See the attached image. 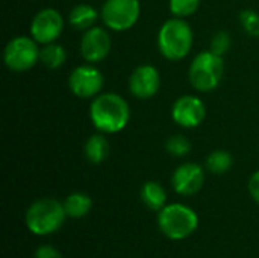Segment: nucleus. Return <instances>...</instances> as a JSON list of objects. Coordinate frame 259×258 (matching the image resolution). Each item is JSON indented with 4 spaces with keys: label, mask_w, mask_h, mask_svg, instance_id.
Wrapping results in <instances>:
<instances>
[{
    "label": "nucleus",
    "mask_w": 259,
    "mask_h": 258,
    "mask_svg": "<svg viewBox=\"0 0 259 258\" xmlns=\"http://www.w3.org/2000/svg\"><path fill=\"white\" fill-rule=\"evenodd\" d=\"M93 126L103 134L123 131L131 120L129 103L117 93H103L93 99L90 105Z\"/></svg>",
    "instance_id": "1"
},
{
    "label": "nucleus",
    "mask_w": 259,
    "mask_h": 258,
    "mask_svg": "<svg viewBox=\"0 0 259 258\" xmlns=\"http://www.w3.org/2000/svg\"><path fill=\"white\" fill-rule=\"evenodd\" d=\"M194 33L185 18H168L158 32V47L168 61L184 59L193 49Z\"/></svg>",
    "instance_id": "2"
},
{
    "label": "nucleus",
    "mask_w": 259,
    "mask_h": 258,
    "mask_svg": "<svg viewBox=\"0 0 259 258\" xmlns=\"http://www.w3.org/2000/svg\"><path fill=\"white\" fill-rule=\"evenodd\" d=\"M67 213L64 204L55 198H41L33 201L26 214L27 230L35 236H49L56 233L65 222Z\"/></svg>",
    "instance_id": "3"
},
{
    "label": "nucleus",
    "mask_w": 259,
    "mask_h": 258,
    "mask_svg": "<svg viewBox=\"0 0 259 258\" xmlns=\"http://www.w3.org/2000/svg\"><path fill=\"white\" fill-rule=\"evenodd\" d=\"M158 227L167 239L173 242L185 240L199 228V216L188 205L167 204L158 211Z\"/></svg>",
    "instance_id": "4"
},
{
    "label": "nucleus",
    "mask_w": 259,
    "mask_h": 258,
    "mask_svg": "<svg viewBox=\"0 0 259 258\" xmlns=\"http://www.w3.org/2000/svg\"><path fill=\"white\" fill-rule=\"evenodd\" d=\"M225 73V61L223 56L215 55L211 50L200 52L194 56L193 62L188 68V79L194 90L200 93L214 91Z\"/></svg>",
    "instance_id": "5"
},
{
    "label": "nucleus",
    "mask_w": 259,
    "mask_h": 258,
    "mask_svg": "<svg viewBox=\"0 0 259 258\" xmlns=\"http://www.w3.org/2000/svg\"><path fill=\"white\" fill-rule=\"evenodd\" d=\"M141 14L140 0H105L100 17L105 26L115 32L132 29Z\"/></svg>",
    "instance_id": "6"
},
{
    "label": "nucleus",
    "mask_w": 259,
    "mask_h": 258,
    "mask_svg": "<svg viewBox=\"0 0 259 258\" xmlns=\"http://www.w3.org/2000/svg\"><path fill=\"white\" fill-rule=\"evenodd\" d=\"M39 47L32 36L20 35L12 38L3 52L5 65L15 73L30 70L39 61Z\"/></svg>",
    "instance_id": "7"
},
{
    "label": "nucleus",
    "mask_w": 259,
    "mask_h": 258,
    "mask_svg": "<svg viewBox=\"0 0 259 258\" xmlns=\"http://www.w3.org/2000/svg\"><path fill=\"white\" fill-rule=\"evenodd\" d=\"M105 79L102 71L94 65H79L68 76L71 93L80 99H94L100 94Z\"/></svg>",
    "instance_id": "8"
},
{
    "label": "nucleus",
    "mask_w": 259,
    "mask_h": 258,
    "mask_svg": "<svg viewBox=\"0 0 259 258\" xmlns=\"http://www.w3.org/2000/svg\"><path fill=\"white\" fill-rule=\"evenodd\" d=\"M64 30V18L59 11L44 8L35 14L30 23V36L38 44L55 43Z\"/></svg>",
    "instance_id": "9"
},
{
    "label": "nucleus",
    "mask_w": 259,
    "mask_h": 258,
    "mask_svg": "<svg viewBox=\"0 0 259 258\" xmlns=\"http://www.w3.org/2000/svg\"><path fill=\"white\" fill-rule=\"evenodd\" d=\"M171 117L175 123H178L182 128H187V129L197 128L206 119V105L197 96H193V94L181 96L173 103Z\"/></svg>",
    "instance_id": "10"
},
{
    "label": "nucleus",
    "mask_w": 259,
    "mask_h": 258,
    "mask_svg": "<svg viewBox=\"0 0 259 258\" xmlns=\"http://www.w3.org/2000/svg\"><path fill=\"white\" fill-rule=\"evenodd\" d=\"M205 184V170L197 163H184L171 175V187L178 195L193 196Z\"/></svg>",
    "instance_id": "11"
},
{
    "label": "nucleus",
    "mask_w": 259,
    "mask_h": 258,
    "mask_svg": "<svg viewBox=\"0 0 259 258\" xmlns=\"http://www.w3.org/2000/svg\"><path fill=\"white\" fill-rule=\"evenodd\" d=\"M111 52V36L106 29L93 26L83 32L80 40V55L87 62H100Z\"/></svg>",
    "instance_id": "12"
},
{
    "label": "nucleus",
    "mask_w": 259,
    "mask_h": 258,
    "mask_svg": "<svg viewBox=\"0 0 259 258\" xmlns=\"http://www.w3.org/2000/svg\"><path fill=\"white\" fill-rule=\"evenodd\" d=\"M161 76L155 65H138L129 78V91L134 97L146 100L153 97L159 91Z\"/></svg>",
    "instance_id": "13"
},
{
    "label": "nucleus",
    "mask_w": 259,
    "mask_h": 258,
    "mask_svg": "<svg viewBox=\"0 0 259 258\" xmlns=\"http://www.w3.org/2000/svg\"><path fill=\"white\" fill-rule=\"evenodd\" d=\"M83 152H85V157H87V160L90 163H93V164H102L103 161L108 160L109 152H111L109 140L105 137L103 132L93 134L85 141Z\"/></svg>",
    "instance_id": "14"
},
{
    "label": "nucleus",
    "mask_w": 259,
    "mask_h": 258,
    "mask_svg": "<svg viewBox=\"0 0 259 258\" xmlns=\"http://www.w3.org/2000/svg\"><path fill=\"white\" fill-rule=\"evenodd\" d=\"M141 202L152 211H161L167 205V192L156 181H147L143 184L140 192Z\"/></svg>",
    "instance_id": "15"
},
{
    "label": "nucleus",
    "mask_w": 259,
    "mask_h": 258,
    "mask_svg": "<svg viewBox=\"0 0 259 258\" xmlns=\"http://www.w3.org/2000/svg\"><path fill=\"white\" fill-rule=\"evenodd\" d=\"M97 20H99V12L96 11V8H93L91 5H87V3L76 5L68 14L70 24L83 32L88 30L90 27H93Z\"/></svg>",
    "instance_id": "16"
},
{
    "label": "nucleus",
    "mask_w": 259,
    "mask_h": 258,
    "mask_svg": "<svg viewBox=\"0 0 259 258\" xmlns=\"http://www.w3.org/2000/svg\"><path fill=\"white\" fill-rule=\"evenodd\" d=\"M62 204H64L67 217H71V219H82L93 208L91 198L85 193H80V192H74V193L68 195Z\"/></svg>",
    "instance_id": "17"
},
{
    "label": "nucleus",
    "mask_w": 259,
    "mask_h": 258,
    "mask_svg": "<svg viewBox=\"0 0 259 258\" xmlns=\"http://www.w3.org/2000/svg\"><path fill=\"white\" fill-rule=\"evenodd\" d=\"M39 61L46 67L55 70V68H59L61 65L65 64V61H67V52L56 41L55 43H49V44H44V47L39 50Z\"/></svg>",
    "instance_id": "18"
},
{
    "label": "nucleus",
    "mask_w": 259,
    "mask_h": 258,
    "mask_svg": "<svg viewBox=\"0 0 259 258\" xmlns=\"http://www.w3.org/2000/svg\"><path fill=\"white\" fill-rule=\"evenodd\" d=\"M232 164H234L232 155L223 149L212 151L206 158V169L214 175H223V173L229 172Z\"/></svg>",
    "instance_id": "19"
},
{
    "label": "nucleus",
    "mask_w": 259,
    "mask_h": 258,
    "mask_svg": "<svg viewBox=\"0 0 259 258\" xmlns=\"http://www.w3.org/2000/svg\"><path fill=\"white\" fill-rule=\"evenodd\" d=\"M165 151L173 155V157H178V158H182V157H187L190 152H191V141L182 135V134H176L173 137H170L167 141H165Z\"/></svg>",
    "instance_id": "20"
},
{
    "label": "nucleus",
    "mask_w": 259,
    "mask_h": 258,
    "mask_svg": "<svg viewBox=\"0 0 259 258\" xmlns=\"http://www.w3.org/2000/svg\"><path fill=\"white\" fill-rule=\"evenodd\" d=\"M199 6H200V0H170L168 3L170 12L173 14V17L178 18H187L196 14Z\"/></svg>",
    "instance_id": "21"
},
{
    "label": "nucleus",
    "mask_w": 259,
    "mask_h": 258,
    "mask_svg": "<svg viewBox=\"0 0 259 258\" xmlns=\"http://www.w3.org/2000/svg\"><path fill=\"white\" fill-rule=\"evenodd\" d=\"M240 23L250 36H259V14L253 9H244L240 14Z\"/></svg>",
    "instance_id": "22"
},
{
    "label": "nucleus",
    "mask_w": 259,
    "mask_h": 258,
    "mask_svg": "<svg viewBox=\"0 0 259 258\" xmlns=\"http://www.w3.org/2000/svg\"><path fill=\"white\" fill-rule=\"evenodd\" d=\"M231 35L226 32V30H219L214 33L212 40H211V46H209V50L214 52L215 55H220V56H225L231 47Z\"/></svg>",
    "instance_id": "23"
},
{
    "label": "nucleus",
    "mask_w": 259,
    "mask_h": 258,
    "mask_svg": "<svg viewBox=\"0 0 259 258\" xmlns=\"http://www.w3.org/2000/svg\"><path fill=\"white\" fill-rule=\"evenodd\" d=\"M33 258H64L59 249L52 245H41L35 249Z\"/></svg>",
    "instance_id": "24"
},
{
    "label": "nucleus",
    "mask_w": 259,
    "mask_h": 258,
    "mask_svg": "<svg viewBox=\"0 0 259 258\" xmlns=\"http://www.w3.org/2000/svg\"><path fill=\"white\" fill-rule=\"evenodd\" d=\"M249 193H250L252 199L256 204H259V170L255 172L249 179Z\"/></svg>",
    "instance_id": "25"
}]
</instances>
